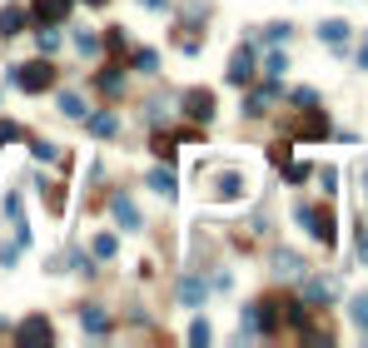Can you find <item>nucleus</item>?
<instances>
[{"label":"nucleus","mask_w":368,"mask_h":348,"mask_svg":"<svg viewBox=\"0 0 368 348\" xmlns=\"http://www.w3.org/2000/svg\"><path fill=\"white\" fill-rule=\"evenodd\" d=\"M75 45H80L85 55H95V50H100V40H95V35H85V30H80V35H75Z\"/></svg>","instance_id":"4be33fe9"},{"label":"nucleus","mask_w":368,"mask_h":348,"mask_svg":"<svg viewBox=\"0 0 368 348\" xmlns=\"http://www.w3.org/2000/svg\"><path fill=\"white\" fill-rule=\"evenodd\" d=\"M299 224H309V234L318 244H334V214L329 209H299Z\"/></svg>","instance_id":"f03ea898"},{"label":"nucleus","mask_w":368,"mask_h":348,"mask_svg":"<svg viewBox=\"0 0 368 348\" xmlns=\"http://www.w3.org/2000/svg\"><path fill=\"white\" fill-rule=\"evenodd\" d=\"M10 139H20V125H10V119H6V125H0V145H10Z\"/></svg>","instance_id":"a878e982"},{"label":"nucleus","mask_w":368,"mask_h":348,"mask_svg":"<svg viewBox=\"0 0 368 348\" xmlns=\"http://www.w3.org/2000/svg\"><path fill=\"white\" fill-rule=\"evenodd\" d=\"M50 338H55V329H50L45 318H25L15 329V343H50Z\"/></svg>","instance_id":"39448f33"},{"label":"nucleus","mask_w":368,"mask_h":348,"mask_svg":"<svg viewBox=\"0 0 368 348\" xmlns=\"http://www.w3.org/2000/svg\"><path fill=\"white\" fill-rule=\"evenodd\" d=\"M144 5H149V10H160V5H164V0H144Z\"/></svg>","instance_id":"c85d7f7f"},{"label":"nucleus","mask_w":368,"mask_h":348,"mask_svg":"<svg viewBox=\"0 0 368 348\" xmlns=\"http://www.w3.org/2000/svg\"><path fill=\"white\" fill-rule=\"evenodd\" d=\"M10 85H20L25 95H40V90L55 85V70L45 65V60H35V65H15V70H10Z\"/></svg>","instance_id":"f257e3e1"},{"label":"nucleus","mask_w":368,"mask_h":348,"mask_svg":"<svg viewBox=\"0 0 368 348\" xmlns=\"http://www.w3.org/2000/svg\"><path fill=\"white\" fill-rule=\"evenodd\" d=\"M135 65H140V70H155V65H160V55H155V50H140V55H135Z\"/></svg>","instance_id":"5701e85b"},{"label":"nucleus","mask_w":368,"mask_h":348,"mask_svg":"<svg viewBox=\"0 0 368 348\" xmlns=\"http://www.w3.org/2000/svg\"><path fill=\"white\" fill-rule=\"evenodd\" d=\"M254 80V50H234L229 60V85H249Z\"/></svg>","instance_id":"0eeeda50"},{"label":"nucleus","mask_w":368,"mask_h":348,"mask_svg":"<svg viewBox=\"0 0 368 348\" xmlns=\"http://www.w3.org/2000/svg\"><path fill=\"white\" fill-rule=\"evenodd\" d=\"M189 343H209V323H194V329H189Z\"/></svg>","instance_id":"393cba45"},{"label":"nucleus","mask_w":368,"mask_h":348,"mask_svg":"<svg viewBox=\"0 0 368 348\" xmlns=\"http://www.w3.org/2000/svg\"><path fill=\"white\" fill-rule=\"evenodd\" d=\"M115 219L125 224V229H140V209H135V204H129L125 194H115Z\"/></svg>","instance_id":"1a4fd4ad"},{"label":"nucleus","mask_w":368,"mask_h":348,"mask_svg":"<svg viewBox=\"0 0 368 348\" xmlns=\"http://www.w3.org/2000/svg\"><path fill=\"white\" fill-rule=\"evenodd\" d=\"M85 5H105V0H85Z\"/></svg>","instance_id":"c756f323"},{"label":"nucleus","mask_w":368,"mask_h":348,"mask_svg":"<svg viewBox=\"0 0 368 348\" xmlns=\"http://www.w3.org/2000/svg\"><path fill=\"white\" fill-rule=\"evenodd\" d=\"M358 65H363V70H368V45H363V50H358Z\"/></svg>","instance_id":"cd10ccee"},{"label":"nucleus","mask_w":368,"mask_h":348,"mask_svg":"<svg viewBox=\"0 0 368 348\" xmlns=\"http://www.w3.org/2000/svg\"><path fill=\"white\" fill-rule=\"evenodd\" d=\"M184 115L209 125V119H214V95H209V90H189V95H184Z\"/></svg>","instance_id":"20e7f679"},{"label":"nucleus","mask_w":368,"mask_h":348,"mask_svg":"<svg viewBox=\"0 0 368 348\" xmlns=\"http://www.w3.org/2000/svg\"><path fill=\"white\" fill-rule=\"evenodd\" d=\"M279 274H284V279H299V274H304V264H299L294 254H279Z\"/></svg>","instance_id":"dca6fc26"},{"label":"nucleus","mask_w":368,"mask_h":348,"mask_svg":"<svg viewBox=\"0 0 368 348\" xmlns=\"http://www.w3.org/2000/svg\"><path fill=\"white\" fill-rule=\"evenodd\" d=\"M90 135H115V115H90Z\"/></svg>","instance_id":"f3484780"},{"label":"nucleus","mask_w":368,"mask_h":348,"mask_svg":"<svg viewBox=\"0 0 368 348\" xmlns=\"http://www.w3.org/2000/svg\"><path fill=\"white\" fill-rule=\"evenodd\" d=\"M318 35H323V40H329V45L338 50L343 40H349V25H343V20H323V25H318Z\"/></svg>","instance_id":"9d476101"},{"label":"nucleus","mask_w":368,"mask_h":348,"mask_svg":"<svg viewBox=\"0 0 368 348\" xmlns=\"http://www.w3.org/2000/svg\"><path fill=\"white\" fill-rule=\"evenodd\" d=\"M45 204H50V209H55V214L65 209V194H60V184H45Z\"/></svg>","instance_id":"412c9836"},{"label":"nucleus","mask_w":368,"mask_h":348,"mask_svg":"<svg viewBox=\"0 0 368 348\" xmlns=\"http://www.w3.org/2000/svg\"><path fill=\"white\" fill-rule=\"evenodd\" d=\"M95 254H100V259H115V234H100V239H95Z\"/></svg>","instance_id":"aec40b11"},{"label":"nucleus","mask_w":368,"mask_h":348,"mask_svg":"<svg viewBox=\"0 0 368 348\" xmlns=\"http://www.w3.org/2000/svg\"><path fill=\"white\" fill-rule=\"evenodd\" d=\"M204 294H209V289H204V283H199V279H184V303H199Z\"/></svg>","instance_id":"a211bd4d"},{"label":"nucleus","mask_w":368,"mask_h":348,"mask_svg":"<svg viewBox=\"0 0 368 348\" xmlns=\"http://www.w3.org/2000/svg\"><path fill=\"white\" fill-rule=\"evenodd\" d=\"M323 130H329V119H323V115H309L304 125H299V135H304V139H318Z\"/></svg>","instance_id":"ddd939ff"},{"label":"nucleus","mask_w":368,"mask_h":348,"mask_svg":"<svg viewBox=\"0 0 368 348\" xmlns=\"http://www.w3.org/2000/svg\"><path fill=\"white\" fill-rule=\"evenodd\" d=\"M40 25H60L65 15H70V0H35V10H30Z\"/></svg>","instance_id":"423d86ee"},{"label":"nucleus","mask_w":368,"mask_h":348,"mask_svg":"<svg viewBox=\"0 0 368 348\" xmlns=\"http://www.w3.org/2000/svg\"><path fill=\"white\" fill-rule=\"evenodd\" d=\"M20 25H25V10H20V5L0 10V35H20Z\"/></svg>","instance_id":"6e6552de"},{"label":"nucleus","mask_w":368,"mask_h":348,"mask_svg":"<svg viewBox=\"0 0 368 348\" xmlns=\"http://www.w3.org/2000/svg\"><path fill=\"white\" fill-rule=\"evenodd\" d=\"M30 154H35V159H55L60 150L50 145V139H30Z\"/></svg>","instance_id":"6ab92c4d"},{"label":"nucleus","mask_w":368,"mask_h":348,"mask_svg":"<svg viewBox=\"0 0 368 348\" xmlns=\"http://www.w3.org/2000/svg\"><path fill=\"white\" fill-rule=\"evenodd\" d=\"M358 254H363V259H368V234H358Z\"/></svg>","instance_id":"bb28decb"},{"label":"nucleus","mask_w":368,"mask_h":348,"mask_svg":"<svg viewBox=\"0 0 368 348\" xmlns=\"http://www.w3.org/2000/svg\"><path fill=\"white\" fill-rule=\"evenodd\" d=\"M249 189V179L239 174V170H224L219 179H214V199H219V204H229V199H239Z\"/></svg>","instance_id":"7ed1b4c3"},{"label":"nucleus","mask_w":368,"mask_h":348,"mask_svg":"<svg viewBox=\"0 0 368 348\" xmlns=\"http://www.w3.org/2000/svg\"><path fill=\"white\" fill-rule=\"evenodd\" d=\"M55 45H60V35H55V30H40V50H45V55H50Z\"/></svg>","instance_id":"b1692460"},{"label":"nucleus","mask_w":368,"mask_h":348,"mask_svg":"<svg viewBox=\"0 0 368 348\" xmlns=\"http://www.w3.org/2000/svg\"><path fill=\"white\" fill-rule=\"evenodd\" d=\"M60 115H70V119H80V115H85V105H80V95H70V90H65V95H60Z\"/></svg>","instance_id":"2eb2a0df"},{"label":"nucleus","mask_w":368,"mask_h":348,"mask_svg":"<svg viewBox=\"0 0 368 348\" xmlns=\"http://www.w3.org/2000/svg\"><path fill=\"white\" fill-rule=\"evenodd\" d=\"M349 318H354L358 329L368 334V294H358V299H354V309H349Z\"/></svg>","instance_id":"4468645a"},{"label":"nucleus","mask_w":368,"mask_h":348,"mask_svg":"<svg viewBox=\"0 0 368 348\" xmlns=\"http://www.w3.org/2000/svg\"><path fill=\"white\" fill-rule=\"evenodd\" d=\"M80 329L85 334H105V329H110V318H105L100 309H80Z\"/></svg>","instance_id":"9b49d317"},{"label":"nucleus","mask_w":368,"mask_h":348,"mask_svg":"<svg viewBox=\"0 0 368 348\" xmlns=\"http://www.w3.org/2000/svg\"><path fill=\"white\" fill-rule=\"evenodd\" d=\"M149 189H155V194H175V174H164V170H155V174H149Z\"/></svg>","instance_id":"f8f14e48"}]
</instances>
